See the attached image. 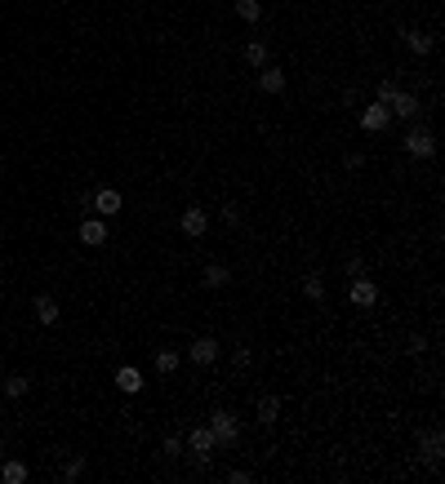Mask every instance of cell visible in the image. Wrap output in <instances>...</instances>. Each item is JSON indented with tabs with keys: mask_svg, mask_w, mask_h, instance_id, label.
Returning <instances> with one entry per match:
<instances>
[{
	"mask_svg": "<svg viewBox=\"0 0 445 484\" xmlns=\"http://www.w3.org/2000/svg\"><path fill=\"white\" fill-rule=\"evenodd\" d=\"M347 298L356 302V307H374L379 302V285L365 280V275H352V285H347Z\"/></svg>",
	"mask_w": 445,
	"mask_h": 484,
	"instance_id": "3957f363",
	"label": "cell"
},
{
	"mask_svg": "<svg viewBox=\"0 0 445 484\" xmlns=\"http://www.w3.org/2000/svg\"><path fill=\"white\" fill-rule=\"evenodd\" d=\"M80 245H107V222L103 218H85V222H80Z\"/></svg>",
	"mask_w": 445,
	"mask_h": 484,
	"instance_id": "7c38bea8",
	"label": "cell"
},
{
	"mask_svg": "<svg viewBox=\"0 0 445 484\" xmlns=\"http://www.w3.org/2000/svg\"><path fill=\"white\" fill-rule=\"evenodd\" d=\"M210 431H214L219 444H236L240 440V418L232 414V409H214L210 414Z\"/></svg>",
	"mask_w": 445,
	"mask_h": 484,
	"instance_id": "6da1fadb",
	"label": "cell"
},
{
	"mask_svg": "<svg viewBox=\"0 0 445 484\" xmlns=\"http://www.w3.org/2000/svg\"><path fill=\"white\" fill-rule=\"evenodd\" d=\"M401 36H405V45H410V54H418V58L432 54V36L428 31H401Z\"/></svg>",
	"mask_w": 445,
	"mask_h": 484,
	"instance_id": "2e32d148",
	"label": "cell"
},
{
	"mask_svg": "<svg viewBox=\"0 0 445 484\" xmlns=\"http://www.w3.org/2000/svg\"><path fill=\"white\" fill-rule=\"evenodd\" d=\"M303 298L321 302V298H326V280H321V275H307V280H303Z\"/></svg>",
	"mask_w": 445,
	"mask_h": 484,
	"instance_id": "cb8c5ba5",
	"label": "cell"
},
{
	"mask_svg": "<svg viewBox=\"0 0 445 484\" xmlns=\"http://www.w3.org/2000/svg\"><path fill=\"white\" fill-rule=\"evenodd\" d=\"M58 476H63L67 484H71V480H80V476H85V457H80V453H76V457H67V462H63V471H58Z\"/></svg>",
	"mask_w": 445,
	"mask_h": 484,
	"instance_id": "603a6c76",
	"label": "cell"
},
{
	"mask_svg": "<svg viewBox=\"0 0 445 484\" xmlns=\"http://www.w3.org/2000/svg\"><path fill=\"white\" fill-rule=\"evenodd\" d=\"M276 414H281V400H276V395H263V400H258V422H263V427H272Z\"/></svg>",
	"mask_w": 445,
	"mask_h": 484,
	"instance_id": "d6986e66",
	"label": "cell"
},
{
	"mask_svg": "<svg viewBox=\"0 0 445 484\" xmlns=\"http://www.w3.org/2000/svg\"><path fill=\"white\" fill-rule=\"evenodd\" d=\"M58 316H63V311H58V298H50V294L36 298V324L50 329V324H58Z\"/></svg>",
	"mask_w": 445,
	"mask_h": 484,
	"instance_id": "8fae6325",
	"label": "cell"
},
{
	"mask_svg": "<svg viewBox=\"0 0 445 484\" xmlns=\"http://www.w3.org/2000/svg\"><path fill=\"white\" fill-rule=\"evenodd\" d=\"M245 63H249V67H268V45H263V40H249V45H245Z\"/></svg>",
	"mask_w": 445,
	"mask_h": 484,
	"instance_id": "44dd1931",
	"label": "cell"
},
{
	"mask_svg": "<svg viewBox=\"0 0 445 484\" xmlns=\"http://www.w3.org/2000/svg\"><path fill=\"white\" fill-rule=\"evenodd\" d=\"M388 112L401 116V120H414L418 116V98H414V93H405V89H396L392 98H388Z\"/></svg>",
	"mask_w": 445,
	"mask_h": 484,
	"instance_id": "ba28073f",
	"label": "cell"
},
{
	"mask_svg": "<svg viewBox=\"0 0 445 484\" xmlns=\"http://www.w3.org/2000/svg\"><path fill=\"white\" fill-rule=\"evenodd\" d=\"M187 360H191V365H200V369L214 365V360H219V342H214V338H196V342L187 347Z\"/></svg>",
	"mask_w": 445,
	"mask_h": 484,
	"instance_id": "8992f818",
	"label": "cell"
},
{
	"mask_svg": "<svg viewBox=\"0 0 445 484\" xmlns=\"http://www.w3.org/2000/svg\"><path fill=\"white\" fill-rule=\"evenodd\" d=\"M223 222L227 227H240V209H236V204H227V209H223Z\"/></svg>",
	"mask_w": 445,
	"mask_h": 484,
	"instance_id": "4316f807",
	"label": "cell"
},
{
	"mask_svg": "<svg viewBox=\"0 0 445 484\" xmlns=\"http://www.w3.org/2000/svg\"><path fill=\"white\" fill-rule=\"evenodd\" d=\"M178 365H183V356H178V351H170V347L156 351V373H174Z\"/></svg>",
	"mask_w": 445,
	"mask_h": 484,
	"instance_id": "e0dca14e",
	"label": "cell"
},
{
	"mask_svg": "<svg viewBox=\"0 0 445 484\" xmlns=\"http://www.w3.org/2000/svg\"><path fill=\"white\" fill-rule=\"evenodd\" d=\"M214 444H219V440H214L210 422H205V427H191V431H187V449L196 453V457H210V449H214Z\"/></svg>",
	"mask_w": 445,
	"mask_h": 484,
	"instance_id": "52a82bcc",
	"label": "cell"
},
{
	"mask_svg": "<svg viewBox=\"0 0 445 484\" xmlns=\"http://www.w3.org/2000/svg\"><path fill=\"white\" fill-rule=\"evenodd\" d=\"M423 440V462H441L445 457V435L441 431H428V435H418Z\"/></svg>",
	"mask_w": 445,
	"mask_h": 484,
	"instance_id": "4fadbf2b",
	"label": "cell"
},
{
	"mask_svg": "<svg viewBox=\"0 0 445 484\" xmlns=\"http://www.w3.org/2000/svg\"><path fill=\"white\" fill-rule=\"evenodd\" d=\"M161 449H165V457H178V453H183V440H178V435H165Z\"/></svg>",
	"mask_w": 445,
	"mask_h": 484,
	"instance_id": "484cf974",
	"label": "cell"
},
{
	"mask_svg": "<svg viewBox=\"0 0 445 484\" xmlns=\"http://www.w3.org/2000/svg\"><path fill=\"white\" fill-rule=\"evenodd\" d=\"M227 280H232V271H227L223 262H210V267H205V289H223Z\"/></svg>",
	"mask_w": 445,
	"mask_h": 484,
	"instance_id": "ac0fdd59",
	"label": "cell"
},
{
	"mask_svg": "<svg viewBox=\"0 0 445 484\" xmlns=\"http://www.w3.org/2000/svg\"><path fill=\"white\" fill-rule=\"evenodd\" d=\"M116 391L138 395V391H143V369H134V365H120V369H116Z\"/></svg>",
	"mask_w": 445,
	"mask_h": 484,
	"instance_id": "9c48e42d",
	"label": "cell"
},
{
	"mask_svg": "<svg viewBox=\"0 0 445 484\" xmlns=\"http://www.w3.org/2000/svg\"><path fill=\"white\" fill-rule=\"evenodd\" d=\"M258 89H263V93H281V89H285V71H281V67H263Z\"/></svg>",
	"mask_w": 445,
	"mask_h": 484,
	"instance_id": "5bb4252c",
	"label": "cell"
},
{
	"mask_svg": "<svg viewBox=\"0 0 445 484\" xmlns=\"http://www.w3.org/2000/svg\"><path fill=\"white\" fill-rule=\"evenodd\" d=\"M388 125H392V112H388V103H370L365 112H360V129H365V134H383Z\"/></svg>",
	"mask_w": 445,
	"mask_h": 484,
	"instance_id": "7a4b0ae2",
	"label": "cell"
},
{
	"mask_svg": "<svg viewBox=\"0 0 445 484\" xmlns=\"http://www.w3.org/2000/svg\"><path fill=\"white\" fill-rule=\"evenodd\" d=\"M236 14H240V22H258L263 18V5H258V0H236Z\"/></svg>",
	"mask_w": 445,
	"mask_h": 484,
	"instance_id": "7402d4cb",
	"label": "cell"
},
{
	"mask_svg": "<svg viewBox=\"0 0 445 484\" xmlns=\"http://www.w3.org/2000/svg\"><path fill=\"white\" fill-rule=\"evenodd\" d=\"M396 93V80H379V89H374V103H388Z\"/></svg>",
	"mask_w": 445,
	"mask_h": 484,
	"instance_id": "d4e9b609",
	"label": "cell"
},
{
	"mask_svg": "<svg viewBox=\"0 0 445 484\" xmlns=\"http://www.w3.org/2000/svg\"><path fill=\"white\" fill-rule=\"evenodd\" d=\"M120 204H125V200H120V191H116V187H99V191H94V209H99V218L120 213Z\"/></svg>",
	"mask_w": 445,
	"mask_h": 484,
	"instance_id": "30bf717a",
	"label": "cell"
},
{
	"mask_svg": "<svg viewBox=\"0 0 445 484\" xmlns=\"http://www.w3.org/2000/svg\"><path fill=\"white\" fill-rule=\"evenodd\" d=\"M0 386H5V395H9V400H22V395L31 391V382L22 378V373H9V378H0Z\"/></svg>",
	"mask_w": 445,
	"mask_h": 484,
	"instance_id": "9a60e30c",
	"label": "cell"
},
{
	"mask_svg": "<svg viewBox=\"0 0 445 484\" xmlns=\"http://www.w3.org/2000/svg\"><path fill=\"white\" fill-rule=\"evenodd\" d=\"M0 480L5 484H27V462H5L0 467Z\"/></svg>",
	"mask_w": 445,
	"mask_h": 484,
	"instance_id": "ffe728a7",
	"label": "cell"
},
{
	"mask_svg": "<svg viewBox=\"0 0 445 484\" xmlns=\"http://www.w3.org/2000/svg\"><path fill=\"white\" fill-rule=\"evenodd\" d=\"M405 151H410L414 160H428V156L437 151V138H432L428 129H410V134H405Z\"/></svg>",
	"mask_w": 445,
	"mask_h": 484,
	"instance_id": "277c9868",
	"label": "cell"
},
{
	"mask_svg": "<svg viewBox=\"0 0 445 484\" xmlns=\"http://www.w3.org/2000/svg\"><path fill=\"white\" fill-rule=\"evenodd\" d=\"M178 227H183V236L200 240V236L210 232V213H205V209H196V204H191V209H183V222H178Z\"/></svg>",
	"mask_w": 445,
	"mask_h": 484,
	"instance_id": "5b68a950",
	"label": "cell"
}]
</instances>
